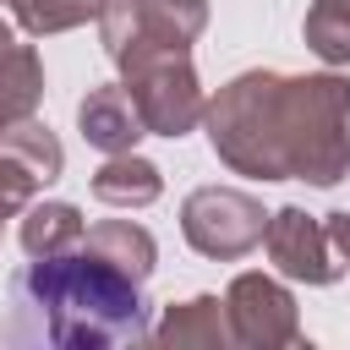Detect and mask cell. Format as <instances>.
<instances>
[{
  "instance_id": "7",
  "label": "cell",
  "mask_w": 350,
  "mask_h": 350,
  "mask_svg": "<svg viewBox=\"0 0 350 350\" xmlns=\"http://www.w3.org/2000/svg\"><path fill=\"white\" fill-rule=\"evenodd\" d=\"M262 246H268V262H273L284 279L334 284V279L345 273V262L334 257V246H328V235H323V219H312L306 208H279V213H268Z\"/></svg>"
},
{
  "instance_id": "9",
  "label": "cell",
  "mask_w": 350,
  "mask_h": 350,
  "mask_svg": "<svg viewBox=\"0 0 350 350\" xmlns=\"http://www.w3.org/2000/svg\"><path fill=\"white\" fill-rule=\"evenodd\" d=\"M148 339L164 345V350H224V345H235L219 295H191V301L164 306V317L148 328Z\"/></svg>"
},
{
  "instance_id": "1",
  "label": "cell",
  "mask_w": 350,
  "mask_h": 350,
  "mask_svg": "<svg viewBox=\"0 0 350 350\" xmlns=\"http://www.w3.org/2000/svg\"><path fill=\"white\" fill-rule=\"evenodd\" d=\"M224 170L252 180L339 186L350 175V77L241 71L202 109Z\"/></svg>"
},
{
  "instance_id": "17",
  "label": "cell",
  "mask_w": 350,
  "mask_h": 350,
  "mask_svg": "<svg viewBox=\"0 0 350 350\" xmlns=\"http://www.w3.org/2000/svg\"><path fill=\"white\" fill-rule=\"evenodd\" d=\"M323 235H328L334 257L350 268V208H334V213H323Z\"/></svg>"
},
{
  "instance_id": "8",
  "label": "cell",
  "mask_w": 350,
  "mask_h": 350,
  "mask_svg": "<svg viewBox=\"0 0 350 350\" xmlns=\"http://www.w3.org/2000/svg\"><path fill=\"white\" fill-rule=\"evenodd\" d=\"M77 131H82V142L98 148V153H131V148L148 137V131H142V115H137V104H131V93H126L120 82L88 88V98L77 104Z\"/></svg>"
},
{
  "instance_id": "13",
  "label": "cell",
  "mask_w": 350,
  "mask_h": 350,
  "mask_svg": "<svg viewBox=\"0 0 350 350\" xmlns=\"http://www.w3.org/2000/svg\"><path fill=\"white\" fill-rule=\"evenodd\" d=\"M82 208L77 202H27L22 208V252L27 257H55L82 246Z\"/></svg>"
},
{
  "instance_id": "14",
  "label": "cell",
  "mask_w": 350,
  "mask_h": 350,
  "mask_svg": "<svg viewBox=\"0 0 350 350\" xmlns=\"http://www.w3.org/2000/svg\"><path fill=\"white\" fill-rule=\"evenodd\" d=\"M301 38L328 71L350 66V0H312L306 22H301Z\"/></svg>"
},
{
  "instance_id": "3",
  "label": "cell",
  "mask_w": 350,
  "mask_h": 350,
  "mask_svg": "<svg viewBox=\"0 0 350 350\" xmlns=\"http://www.w3.org/2000/svg\"><path fill=\"white\" fill-rule=\"evenodd\" d=\"M115 66H120V88L131 93L148 137H186L202 120L208 93L197 82L191 49H175V44H126L115 55Z\"/></svg>"
},
{
  "instance_id": "19",
  "label": "cell",
  "mask_w": 350,
  "mask_h": 350,
  "mask_svg": "<svg viewBox=\"0 0 350 350\" xmlns=\"http://www.w3.org/2000/svg\"><path fill=\"white\" fill-rule=\"evenodd\" d=\"M0 224H5V219H0Z\"/></svg>"
},
{
  "instance_id": "11",
  "label": "cell",
  "mask_w": 350,
  "mask_h": 350,
  "mask_svg": "<svg viewBox=\"0 0 350 350\" xmlns=\"http://www.w3.org/2000/svg\"><path fill=\"white\" fill-rule=\"evenodd\" d=\"M159 191H164V175L142 153H109L93 170V197L109 208H148V202H159Z\"/></svg>"
},
{
  "instance_id": "6",
  "label": "cell",
  "mask_w": 350,
  "mask_h": 350,
  "mask_svg": "<svg viewBox=\"0 0 350 350\" xmlns=\"http://www.w3.org/2000/svg\"><path fill=\"white\" fill-rule=\"evenodd\" d=\"M224 317H230V339L235 345H252V350L301 345L295 295L268 273H235L230 290H224Z\"/></svg>"
},
{
  "instance_id": "18",
  "label": "cell",
  "mask_w": 350,
  "mask_h": 350,
  "mask_svg": "<svg viewBox=\"0 0 350 350\" xmlns=\"http://www.w3.org/2000/svg\"><path fill=\"white\" fill-rule=\"evenodd\" d=\"M11 44H16V33H11V22H5V16H0V55H5V49H11Z\"/></svg>"
},
{
  "instance_id": "5",
  "label": "cell",
  "mask_w": 350,
  "mask_h": 350,
  "mask_svg": "<svg viewBox=\"0 0 350 350\" xmlns=\"http://www.w3.org/2000/svg\"><path fill=\"white\" fill-rule=\"evenodd\" d=\"M208 27V0H104L98 44L115 60L126 44H175L191 49Z\"/></svg>"
},
{
  "instance_id": "12",
  "label": "cell",
  "mask_w": 350,
  "mask_h": 350,
  "mask_svg": "<svg viewBox=\"0 0 350 350\" xmlns=\"http://www.w3.org/2000/svg\"><path fill=\"white\" fill-rule=\"evenodd\" d=\"M38 104H44V60L33 44H11L0 55V131L38 115Z\"/></svg>"
},
{
  "instance_id": "15",
  "label": "cell",
  "mask_w": 350,
  "mask_h": 350,
  "mask_svg": "<svg viewBox=\"0 0 350 350\" xmlns=\"http://www.w3.org/2000/svg\"><path fill=\"white\" fill-rule=\"evenodd\" d=\"M16 27L33 33V38H49V33H71L82 22H98L104 0H5Z\"/></svg>"
},
{
  "instance_id": "16",
  "label": "cell",
  "mask_w": 350,
  "mask_h": 350,
  "mask_svg": "<svg viewBox=\"0 0 350 350\" xmlns=\"http://www.w3.org/2000/svg\"><path fill=\"white\" fill-rule=\"evenodd\" d=\"M38 186H49L44 164H38V159H27L22 148H11V142L0 137V219L22 213V208L38 197Z\"/></svg>"
},
{
  "instance_id": "2",
  "label": "cell",
  "mask_w": 350,
  "mask_h": 350,
  "mask_svg": "<svg viewBox=\"0 0 350 350\" xmlns=\"http://www.w3.org/2000/svg\"><path fill=\"white\" fill-rule=\"evenodd\" d=\"M5 345H49V350H115L148 339L142 284L98 262L93 252L33 257L11 279V312L0 328Z\"/></svg>"
},
{
  "instance_id": "4",
  "label": "cell",
  "mask_w": 350,
  "mask_h": 350,
  "mask_svg": "<svg viewBox=\"0 0 350 350\" xmlns=\"http://www.w3.org/2000/svg\"><path fill=\"white\" fill-rule=\"evenodd\" d=\"M262 230H268V213L252 191H235V186H197L186 202H180V235L191 241V252L213 257V262H235L246 252L262 246Z\"/></svg>"
},
{
  "instance_id": "10",
  "label": "cell",
  "mask_w": 350,
  "mask_h": 350,
  "mask_svg": "<svg viewBox=\"0 0 350 350\" xmlns=\"http://www.w3.org/2000/svg\"><path fill=\"white\" fill-rule=\"evenodd\" d=\"M82 252H93L98 262H109L115 273H126L137 284L159 268V241L142 224H131V219H104V224L82 230Z\"/></svg>"
}]
</instances>
